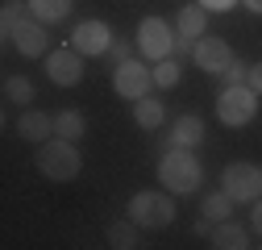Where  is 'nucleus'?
<instances>
[{
  "label": "nucleus",
  "mask_w": 262,
  "mask_h": 250,
  "mask_svg": "<svg viewBox=\"0 0 262 250\" xmlns=\"http://www.w3.org/2000/svg\"><path fill=\"white\" fill-rule=\"evenodd\" d=\"M158 183L167 187L171 196H191L195 187L204 183V167H200V159H195L187 146H171L158 159Z\"/></svg>",
  "instance_id": "nucleus-1"
},
{
  "label": "nucleus",
  "mask_w": 262,
  "mask_h": 250,
  "mask_svg": "<svg viewBox=\"0 0 262 250\" xmlns=\"http://www.w3.org/2000/svg\"><path fill=\"white\" fill-rule=\"evenodd\" d=\"M79 167H83V159H79L75 142H67V138L38 142V171H42L46 179L67 183V179H75V175H79Z\"/></svg>",
  "instance_id": "nucleus-2"
},
{
  "label": "nucleus",
  "mask_w": 262,
  "mask_h": 250,
  "mask_svg": "<svg viewBox=\"0 0 262 250\" xmlns=\"http://www.w3.org/2000/svg\"><path fill=\"white\" fill-rule=\"evenodd\" d=\"M258 117V92L250 84H225L216 96V121L229 130H242Z\"/></svg>",
  "instance_id": "nucleus-3"
},
{
  "label": "nucleus",
  "mask_w": 262,
  "mask_h": 250,
  "mask_svg": "<svg viewBox=\"0 0 262 250\" xmlns=\"http://www.w3.org/2000/svg\"><path fill=\"white\" fill-rule=\"evenodd\" d=\"M129 221H138L142 230H167V225L175 221V200H171V192H158V187L134 192V200H129Z\"/></svg>",
  "instance_id": "nucleus-4"
},
{
  "label": "nucleus",
  "mask_w": 262,
  "mask_h": 250,
  "mask_svg": "<svg viewBox=\"0 0 262 250\" xmlns=\"http://www.w3.org/2000/svg\"><path fill=\"white\" fill-rule=\"evenodd\" d=\"M221 187H225L237 204H254V200L262 196V167H258V163H246V159L229 163V167L221 171Z\"/></svg>",
  "instance_id": "nucleus-5"
},
{
  "label": "nucleus",
  "mask_w": 262,
  "mask_h": 250,
  "mask_svg": "<svg viewBox=\"0 0 262 250\" xmlns=\"http://www.w3.org/2000/svg\"><path fill=\"white\" fill-rule=\"evenodd\" d=\"M175 29H171V21H162V17H142V25H138V50L150 58V62H158V58H171L175 54Z\"/></svg>",
  "instance_id": "nucleus-6"
},
{
  "label": "nucleus",
  "mask_w": 262,
  "mask_h": 250,
  "mask_svg": "<svg viewBox=\"0 0 262 250\" xmlns=\"http://www.w3.org/2000/svg\"><path fill=\"white\" fill-rule=\"evenodd\" d=\"M150 88H154V71L142 67L138 58L113 67V92H117L121 100H142V96H150Z\"/></svg>",
  "instance_id": "nucleus-7"
},
{
  "label": "nucleus",
  "mask_w": 262,
  "mask_h": 250,
  "mask_svg": "<svg viewBox=\"0 0 262 250\" xmlns=\"http://www.w3.org/2000/svg\"><path fill=\"white\" fill-rule=\"evenodd\" d=\"M113 42H117V38H113V29H108V21H100V17L79 21V25L71 29V46H75L83 58H100V54H108Z\"/></svg>",
  "instance_id": "nucleus-8"
},
{
  "label": "nucleus",
  "mask_w": 262,
  "mask_h": 250,
  "mask_svg": "<svg viewBox=\"0 0 262 250\" xmlns=\"http://www.w3.org/2000/svg\"><path fill=\"white\" fill-rule=\"evenodd\" d=\"M46 75L54 88H75L83 79V54L75 46H58L46 54Z\"/></svg>",
  "instance_id": "nucleus-9"
},
{
  "label": "nucleus",
  "mask_w": 262,
  "mask_h": 250,
  "mask_svg": "<svg viewBox=\"0 0 262 250\" xmlns=\"http://www.w3.org/2000/svg\"><path fill=\"white\" fill-rule=\"evenodd\" d=\"M9 42H13V50L17 54H25V58H46L50 50H46V25L38 21V17H25L17 29H13V34H9Z\"/></svg>",
  "instance_id": "nucleus-10"
},
{
  "label": "nucleus",
  "mask_w": 262,
  "mask_h": 250,
  "mask_svg": "<svg viewBox=\"0 0 262 250\" xmlns=\"http://www.w3.org/2000/svg\"><path fill=\"white\" fill-rule=\"evenodd\" d=\"M191 62H195L200 71H208V75H221L229 62H233V50H229L225 38H208V34H204L200 42H195V50H191Z\"/></svg>",
  "instance_id": "nucleus-11"
},
{
  "label": "nucleus",
  "mask_w": 262,
  "mask_h": 250,
  "mask_svg": "<svg viewBox=\"0 0 262 250\" xmlns=\"http://www.w3.org/2000/svg\"><path fill=\"white\" fill-rule=\"evenodd\" d=\"M204 29H208V9L200 5V0H191V5H183L179 9V21H175V42H187V46H195L204 38Z\"/></svg>",
  "instance_id": "nucleus-12"
},
{
  "label": "nucleus",
  "mask_w": 262,
  "mask_h": 250,
  "mask_svg": "<svg viewBox=\"0 0 262 250\" xmlns=\"http://www.w3.org/2000/svg\"><path fill=\"white\" fill-rule=\"evenodd\" d=\"M17 134H21L25 142H50V138H54V117H46V113H38V109H25L21 121H17Z\"/></svg>",
  "instance_id": "nucleus-13"
},
{
  "label": "nucleus",
  "mask_w": 262,
  "mask_h": 250,
  "mask_svg": "<svg viewBox=\"0 0 262 250\" xmlns=\"http://www.w3.org/2000/svg\"><path fill=\"white\" fill-rule=\"evenodd\" d=\"M200 142H204V121L195 117V113H183V117L171 121V146H187V150H195Z\"/></svg>",
  "instance_id": "nucleus-14"
},
{
  "label": "nucleus",
  "mask_w": 262,
  "mask_h": 250,
  "mask_svg": "<svg viewBox=\"0 0 262 250\" xmlns=\"http://www.w3.org/2000/svg\"><path fill=\"white\" fill-rule=\"evenodd\" d=\"M71 5L75 0H29V17H38L42 25H58L71 17Z\"/></svg>",
  "instance_id": "nucleus-15"
},
{
  "label": "nucleus",
  "mask_w": 262,
  "mask_h": 250,
  "mask_svg": "<svg viewBox=\"0 0 262 250\" xmlns=\"http://www.w3.org/2000/svg\"><path fill=\"white\" fill-rule=\"evenodd\" d=\"M88 134V117L79 113V109H62L58 117H54V138H67V142H79Z\"/></svg>",
  "instance_id": "nucleus-16"
},
{
  "label": "nucleus",
  "mask_w": 262,
  "mask_h": 250,
  "mask_svg": "<svg viewBox=\"0 0 262 250\" xmlns=\"http://www.w3.org/2000/svg\"><path fill=\"white\" fill-rule=\"evenodd\" d=\"M212 246L216 250H246L250 246V234L242 230V225H233V221H221V225H212Z\"/></svg>",
  "instance_id": "nucleus-17"
},
{
  "label": "nucleus",
  "mask_w": 262,
  "mask_h": 250,
  "mask_svg": "<svg viewBox=\"0 0 262 250\" xmlns=\"http://www.w3.org/2000/svg\"><path fill=\"white\" fill-rule=\"evenodd\" d=\"M134 121L142 130H158V125L167 121V105L154 100V96H142V100H134Z\"/></svg>",
  "instance_id": "nucleus-18"
},
{
  "label": "nucleus",
  "mask_w": 262,
  "mask_h": 250,
  "mask_svg": "<svg viewBox=\"0 0 262 250\" xmlns=\"http://www.w3.org/2000/svg\"><path fill=\"white\" fill-rule=\"evenodd\" d=\"M233 204H237V200L229 196L225 187H216V192H208V196H204L200 213L208 217V221H216V225H221V221H229V217H233Z\"/></svg>",
  "instance_id": "nucleus-19"
},
{
  "label": "nucleus",
  "mask_w": 262,
  "mask_h": 250,
  "mask_svg": "<svg viewBox=\"0 0 262 250\" xmlns=\"http://www.w3.org/2000/svg\"><path fill=\"white\" fill-rule=\"evenodd\" d=\"M138 230H142L138 221H113V225H108V246H113V250H134V246H142V242H138Z\"/></svg>",
  "instance_id": "nucleus-20"
},
{
  "label": "nucleus",
  "mask_w": 262,
  "mask_h": 250,
  "mask_svg": "<svg viewBox=\"0 0 262 250\" xmlns=\"http://www.w3.org/2000/svg\"><path fill=\"white\" fill-rule=\"evenodd\" d=\"M5 100H9V105H21V109L34 105V84H29L25 75H9V79H5Z\"/></svg>",
  "instance_id": "nucleus-21"
},
{
  "label": "nucleus",
  "mask_w": 262,
  "mask_h": 250,
  "mask_svg": "<svg viewBox=\"0 0 262 250\" xmlns=\"http://www.w3.org/2000/svg\"><path fill=\"white\" fill-rule=\"evenodd\" d=\"M150 71H154V88H175V84H179V75H183L175 58H158Z\"/></svg>",
  "instance_id": "nucleus-22"
},
{
  "label": "nucleus",
  "mask_w": 262,
  "mask_h": 250,
  "mask_svg": "<svg viewBox=\"0 0 262 250\" xmlns=\"http://www.w3.org/2000/svg\"><path fill=\"white\" fill-rule=\"evenodd\" d=\"M25 17H29V0H5V13H0V21H5V38L13 34Z\"/></svg>",
  "instance_id": "nucleus-23"
},
{
  "label": "nucleus",
  "mask_w": 262,
  "mask_h": 250,
  "mask_svg": "<svg viewBox=\"0 0 262 250\" xmlns=\"http://www.w3.org/2000/svg\"><path fill=\"white\" fill-rule=\"evenodd\" d=\"M246 75H250V62H242V58H233L229 67L221 71V79L225 84H246Z\"/></svg>",
  "instance_id": "nucleus-24"
},
{
  "label": "nucleus",
  "mask_w": 262,
  "mask_h": 250,
  "mask_svg": "<svg viewBox=\"0 0 262 250\" xmlns=\"http://www.w3.org/2000/svg\"><path fill=\"white\" fill-rule=\"evenodd\" d=\"M104 58L113 62V67H121V62H129V58H134V46H129V42H113Z\"/></svg>",
  "instance_id": "nucleus-25"
},
{
  "label": "nucleus",
  "mask_w": 262,
  "mask_h": 250,
  "mask_svg": "<svg viewBox=\"0 0 262 250\" xmlns=\"http://www.w3.org/2000/svg\"><path fill=\"white\" fill-rule=\"evenodd\" d=\"M246 84L258 92V96H262V62H250V75H246Z\"/></svg>",
  "instance_id": "nucleus-26"
},
{
  "label": "nucleus",
  "mask_w": 262,
  "mask_h": 250,
  "mask_svg": "<svg viewBox=\"0 0 262 250\" xmlns=\"http://www.w3.org/2000/svg\"><path fill=\"white\" fill-rule=\"evenodd\" d=\"M200 5H204L208 13H229V9L237 5V0H200Z\"/></svg>",
  "instance_id": "nucleus-27"
},
{
  "label": "nucleus",
  "mask_w": 262,
  "mask_h": 250,
  "mask_svg": "<svg viewBox=\"0 0 262 250\" xmlns=\"http://www.w3.org/2000/svg\"><path fill=\"white\" fill-rule=\"evenodd\" d=\"M250 225H254V234H262V196H258L254 209H250Z\"/></svg>",
  "instance_id": "nucleus-28"
},
{
  "label": "nucleus",
  "mask_w": 262,
  "mask_h": 250,
  "mask_svg": "<svg viewBox=\"0 0 262 250\" xmlns=\"http://www.w3.org/2000/svg\"><path fill=\"white\" fill-rule=\"evenodd\" d=\"M212 225H216V221H208V217L200 213V221H195V234H200V238H208V234H212Z\"/></svg>",
  "instance_id": "nucleus-29"
},
{
  "label": "nucleus",
  "mask_w": 262,
  "mask_h": 250,
  "mask_svg": "<svg viewBox=\"0 0 262 250\" xmlns=\"http://www.w3.org/2000/svg\"><path fill=\"white\" fill-rule=\"evenodd\" d=\"M242 5H246V9L254 13V17H262V0H242Z\"/></svg>",
  "instance_id": "nucleus-30"
}]
</instances>
